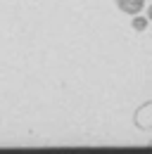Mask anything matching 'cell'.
<instances>
[{"instance_id":"cell-1","label":"cell","mask_w":152,"mask_h":154,"mask_svg":"<svg viewBox=\"0 0 152 154\" xmlns=\"http://www.w3.org/2000/svg\"><path fill=\"white\" fill-rule=\"evenodd\" d=\"M133 126H135L138 131H143V133H150L152 131V100L150 102H143V104L135 109Z\"/></svg>"},{"instance_id":"cell-2","label":"cell","mask_w":152,"mask_h":154,"mask_svg":"<svg viewBox=\"0 0 152 154\" xmlns=\"http://www.w3.org/2000/svg\"><path fill=\"white\" fill-rule=\"evenodd\" d=\"M114 2H116L119 12H124V14H128V17L140 14L143 7H145V0H114Z\"/></svg>"},{"instance_id":"cell-3","label":"cell","mask_w":152,"mask_h":154,"mask_svg":"<svg viewBox=\"0 0 152 154\" xmlns=\"http://www.w3.org/2000/svg\"><path fill=\"white\" fill-rule=\"evenodd\" d=\"M150 24H152V21L147 19V17H140V14H135V17L131 19V29L135 31V33H143V31H145Z\"/></svg>"},{"instance_id":"cell-4","label":"cell","mask_w":152,"mask_h":154,"mask_svg":"<svg viewBox=\"0 0 152 154\" xmlns=\"http://www.w3.org/2000/svg\"><path fill=\"white\" fill-rule=\"evenodd\" d=\"M147 19L152 21V5H150V7H147Z\"/></svg>"},{"instance_id":"cell-5","label":"cell","mask_w":152,"mask_h":154,"mask_svg":"<svg viewBox=\"0 0 152 154\" xmlns=\"http://www.w3.org/2000/svg\"><path fill=\"white\" fill-rule=\"evenodd\" d=\"M147 145H150V147H152V140H150V142H147Z\"/></svg>"}]
</instances>
